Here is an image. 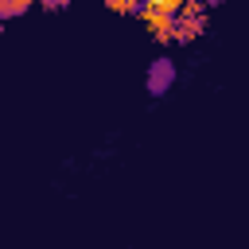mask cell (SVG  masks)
Listing matches in <instances>:
<instances>
[{
    "instance_id": "obj_5",
    "label": "cell",
    "mask_w": 249,
    "mask_h": 249,
    "mask_svg": "<svg viewBox=\"0 0 249 249\" xmlns=\"http://www.w3.org/2000/svg\"><path fill=\"white\" fill-rule=\"evenodd\" d=\"M109 8H113V12H124V16H128V12H140V4H128V0H109Z\"/></svg>"
},
{
    "instance_id": "obj_2",
    "label": "cell",
    "mask_w": 249,
    "mask_h": 249,
    "mask_svg": "<svg viewBox=\"0 0 249 249\" xmlns=\"http://www.w3.org/2000/svg\"><path fill=\"white\" fill-rule=\"evenodd\" d=\"M206 31V8L202 4H183L179 19H175V39L187 43V39H198Z\"/></svg>"
},
{
    "instance_id": "obj_3",
    "label": "cell",
    "mask_w": 249,
    "mask_h": 249,
    "mask_svg": "<svg viewBox=\"0 0 249 249\" xmlns=\"http://www.w3.org/2000/svg\"><path fill=\"white\" fill-rule=\"evenodd\" d=\"M171 78H175L171 58H156V62H152V70H148V89H152V93H163V89L171 86Z\"/></svg>"
},
{
    "instance_id": "obj_1",
    "label": "cell",
    "mask_w": 249,
    "mask_h": 249,
    "mask_svg": "<svg viewBox=\"0 0 249 249\" xmlns=\"http://www.w3.org/2000/svg\"><path fill=\"white\" fill-rule=\"evenodd\" d=\"M179 12H183L179 0H152V4H140V19L148 23L152 39H160V43L175 39V19H179Z\"/></svg>"
},
{
    "instance_id": "obj_4",
    "label": "cell",
    "mask_w": 249,
    "mask_h": 249,
    "mask_svg": "<svg viewBox=\"0 0 249 249\" xmlns=\"http://www.w3.org/2000/svg\"><path fill=\"white\" fill-rule=\"evenodd\" d=\"M19 12H27V0H0V19L4 16H19Z\"/></svg>"
}]
</instances>
